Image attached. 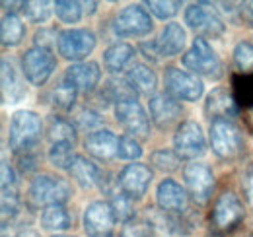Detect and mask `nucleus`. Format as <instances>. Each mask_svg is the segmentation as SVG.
<instances>
[{
	"mask_svg": "<svg viewBox=\"0 0 253 237\" xmlns=\"http://www.w3.org/2000/svg\"><path fill=\"white\" fill-rule=\"evenodd\" d=\"M146 8L160 20H168L179 12L181 2H156V0H152V2H146Z\"/></svg>",
	"mask_w": 253,
	"mask_h": 237,
	"instance_id": "38",
	"label": "nucleus"
},
{
	"mask_svg": "<svg viewBox=\"0 0 253 237\" xmlns=\"http://www.w3.org/2000/svg\"><path fill=\"white\" fill-rule=\"evenodd\" d=\"M244 218V202L236 193H222L212 208V226L220 232H232Z\"/></svg>",
	"mask_w": 253,
	"mask_h": 237,
	"instance_id": "14",
	"label": "nucleus"
},
{
	"mask_svg": "<svg viewBox=\"0 0 253 237\" xmlns=\"http://www.w3.org/2000/svg\"><path fill=\"white\" fill-rule=\"evenodd\" d=\"M211 148L220 159H236L244 150V136L230 118L211 120Z\"/></svg>",
	"mask_w": 253,
	"mask_h": 237,
	"instance_id": "2",
	"label": "nucleus"
},
{
	"mask_svg": "<svg viewBox=\"0 0 253 237\" xmlns=\"http://www.w3.org/2000/svg\"><path fill=\"white\" fill-rule=\"evenodd\" d=\"M53 39L59 41V35H55L53 30H41L35 33V47H43V49H51Z\"/></svg>",
	"mask_w": 253,
	"mask_h": 237,
	"instance_id": "41",
	"label": "nucleus"
},
{
	"mask_svg": "<svg viewBox=\"0 0 253 237\" xmlns=\"http://www.w3.org/2000/svg\"><path fill=\"white\" fill-rule=\"evenodd\" d=\"M121 159H128V161H132V159H138L140 156H142V148H140V142L136 140V138H132V136H121L119 138V154H117Z\"/></svg>",
	"mask_w": 253,
	"mask_h": 237,
	"instance_id": "36",
	"label": "nucleus"
},
{
	"mask_svg": "<svg viewBox=\"0 0 253 237\" xmlns=\"http://www.w3.org/2000/svg\"><path fill=\"white\" fill-rule=\"evenodd\" d=\"M76 89H72L68 84H59L57 88L53 89V93H51V103L57 107V109H61V111H70L72 107H74V101H76Z\"/></svg>",
	"mask_w": 253,
	"mask_h": 237,
	"instance_id": "34",
	"label": "nucleus"
},
{
	"mask_svg": "<svg viewBox=\"0 0 253 237\" xmlns=\"http://www.w3.org/2000/svg\"><path fill=\"white\" fill-rule=\"evenodd\" d=\"M72 195L68 181L55 175H37L30 185V198L35 204L51 206V204H64Z\"/></svg>",
	"mask_w": 253,
	"mask_h": 237,
	"instance_id": "7",
	"label": "nucleus"
},
{
	"mask_svg": "<svg viewBox=\"0 0 253 237\" xmlns=\"http://www.w3.org/2000/svg\"><path fill=\"white\" fill-rule=\"evenodd\" d=\"M22 14L32 24H45L51 16V4L49 2H24Z\"/></svg>",
	"mask_w": 253,
	"mask_h": 237,
	"instance_id": "33",
	"label": "nucleus"
},
{
	"mask_svg": "<svg viewBox=\"0 0 253 237\" xmlns=\"http://www.w3.org/2000/svg\"><path fill=\"white\" fill-rule=\"evenodd\" d=\"M16 189V173L8 161H2V191Z\"/></svg>",
	"mask_w": 253,
	"mask_h": 237,
	"instance_id": "42",
	"label": "nucleus"
},
{
	"mask_svg": "<svg viewBox=\"0 0 253 237\" xmlns=\"http://www.w3.org/2000/svg\"><path fill=\"white\" fill-rule=\"evenodd\" d=\"M84 148L97 161H109L119 154V138L107 128H97L86 136Z\"/></svg>",
	"mask_w": 253,
	"mask_h": 237,
	"instance_id": "18",
	"label": "nucleus"
},
{
	"mask_svg": "<svg viewBox=\"0 0 253 237\" xmlns=\"http://www.w3.org/2000/svg\"><path fill=\"white\" fill-rule=\"evenodd\" d=\"M57 49L63 59L82 60L95 49V35L90 30H80V28L64 30L59 33Z\"/></svg>",
	"mask_w": 253,
	"mask_h": 237,
	"instance_id": "11",
	"label": "nucleus"
},
{
	"mask_svg": "<svg viewBox=\"0 0 253 237\" xmlns=\"http://www.w3.org/2000/svg\"><path fill=\"white\" fill-rule=\"evenodd\" d=\"M150 181H152V171L148 165L144 163H128L121 169L117 183H119V189L125 193L126 197H130L132 200L134 198H142L150 187Z\"/></svg>",
	"mask_w": 253,
	"mask_h": 237,
	"instance_id": "15",
	"label": "nucleus"
},
{
	"mask_svg": "<svg viewBox=\"0 0 253 237\" xmlns=\"http://www.w3.org/2000/svg\"><path fill=\"white\" fill-rule=\"evenodd\" d=\"M187 198V191L173 179H164L156 189V202L164 212H183Z\"/></svg>",
	"mask_w": 253,
	"mask_h": 237,
	"instance_id": "19",
	"label": "nucleus"
},
{
	"mask_svg": "<svg viewBox=\"0 0 253 237\" xmlns=\"http://www.w3.org/2000/svg\"><path fill=\"white\" fill-rule=\"evenodd\" d=\"M205 113L212 118H230L238 115V105L234 101V97L222 88L212 89L207 97V103H205Z\"/></svg>",
	"mask_w": 253,
	"mask_h": 237,
	"instance_id": "20",
	"label": "nucleus"
},
{
	"mask_svg": "<svg viewBox=\"0 0 253 237\" xmlns=\"http://www.w3.org/2000/svg\"><path fill=\"white\" fill-rule=\"evenodd\" d=\"M76 122H78L80 128H84V130H92V132H94L95 126L101 124V117H99V113H95V111H92V109H84V111L78 113Z\"/></svg>",
	"mask_w": 253,
	"mask_h": 237,
	"instance_id": "40",
	"label": "nucleus"
},
{
	"mask_svg": "<svg viewBox=\"0 0 253 237\" xmlns=\"http://www.w3.org/2000/svg\"><path fill=\"white\" fill-rule=\"evenodd\" d=\"M99 78H101V70L97 62H76L66 68L63 82L76 91L88 93L95 89V86L99 84Z\"/></svg>",
	"mask_w": 253,
	"mask_h": 237,
	"instance_id": "16",
	"label": "nucleus"
},
{
	"mask_svg": "<svg viewBox=\"0 0 253 237\" xmlns=\"http://www.w3.org/2000/svg\"><path fill=\"white\" fill-rule=\"evenodd\" d=\"M125 80L128 88L138 95H150V93H154V89L158 86L156 72L146 64H132L126 72Z\"/></svg>",
	"mask_w": 253,
	"mask_h": 237,
	"instance_id": "22",
	"label": "nucleus"
},
{
	"mask_svg": "<svg viewBox=\"0 0 253 237\" xmlns=\"http://www.w3.org/2000/svg\"><path fill=\"white\" fill-rule=\"evenodd\" d=\"M107 202H109V206L113 210V216H115L117 222L128 224V222L134 220V204H132V198L126 197L121 189H117V191L111 195V198H109Z\"/></svg>",
	"mask_w": 253,
	"mask_h": 237,
	"instance_id": "28",
	"label": "nucleus"
},
{
	"mask_svg": "<svg viewBox=\"0 0 253 237\" xmlns=\"http://www.w3.org/2000/svg\"><path fill=\"white\" fill-rule=\"evenodd\" d=\"M55 8V14L57 18L64 22V24H78L82 20V14H84V8L80 2H66V0H59L53 4Z\"/></svg>",
	"mask_w": 253,
	"mask_h": 237,
	"instance_id": "31",
	"label": "nucleus"
},
{
	"mask_svg": "<svg viewBox=\"0 0 253 237\" xmlns=\"http://www.w3.org/2000/svg\"><path fill=\"white\" fill-rule=\"evenodd\" d=\"M183 179L187 185V191L195 202L205 204L214 191V175L212 169L207 163H187L183 169Z\"/></svg>",
	"mask_w": 253,
	"mask_h": 237,
	"instance_id": "13",
	"label": "nucleus"
},
{
	"mask_svg": "<svg viewBox=\"0 0 253 237\" xmlns=\"http://www.w3.org/2000/svg\"><path fill=\"white\" fill-rule=\"evenodd\" d=\"M134 59V47L128 43H113L103 53V66L107 72L117 74L125 70L126 64Z\"/></svg>",
	"mask_w": 253,
	"mask_h": 237,
	"instance_id": "24",
	"label": "nucleus"
},
{
	"mask_svg": "<svg viewBox=\"0 0 253 237\" xmlns=\"http://www.w3.org/2000/svg\"><path fill=\"white\" fill-rule=\"evenodd\" d=\"M240 18L248 28H253V2H244L240 6Z\"/></svg>",
	"mask_w": 253,
	"mask_h": 237,
	"instance_id": "45",
	"label": "nucleus"
},
{
	"mask_svg": "<svg viewBox=\"0 0 253 237\" xmlns=\"http://www.w3.org/2000/svg\"><path fill=\"white\" fill-rule=\"evenodd\" d=\"M183 66L195 76H205L211 80H218L222 76V62L218 55L212 51L207 39L197 37L189 47V51L183 55Z\"/></svg>",
	"mask_w": 253,
	"mask_h": 237,
	"instance_id": "3",
	"label": "nucleus"
},
{
	"mask_svg": "<svg viewBox=\"0 0 253 237\" xmlns=\"http://www.w3.org/2000/svg\"><path fill=\"white\" fill-rule=\"evenodd\" d=\"M53 237H72V236H53Z\"/></svg>",
	"mask_w": 253,
	"mask_h": 237,
	"instance_id": "47",
	"label": "nucleus"
},
{
	"mask_svg": "<svg viewBox=\"0 0 253 237\" xmlns=\"http://www.w3.org/2000/svg\"><path fill=\"white\" fill-rule=\"evenodd\" d=\"M68 173L82 189H94L97 185H101V179H103V171L84 156H76Z\"/></svg>",
	"mask_w": 253,
	"mask_h": 237,
	"instance_id": "23",
	"label": "nucleus"
},
{
	"mask_svg": "<svg viewBox=\"0 0 253 237\" xmlns=\"http://www.w3.org/2000/svg\"><path fill=\"white\" fill-rule=\"evenodd\" d=\"M26 95V88L22 86L14 64L4 59L2 60V99L4 103H18Z\"/></svg>",
	"mask_w": 253,
	"mask_h": 237,
	"instance_id": "26",
	"label": "nucleus"
},
{
	"mask_svg": "<svg viewBox=\"0 0 253 237\" xmlns=\"http://www.w3.org/2000/svg\"><path fill=\"white\" fill-rule=\"evenodd\" d=\"M101 97H105L107 101H113V103L117 105V103L123 101V99L134 97V91L128 88L126 80H109V82L103 86Z\"/></svg>",
	"mask_w": 253,
	"mask_h": 237,
	"instance_id": "32",
	"label": "nucleus"
},
{
	"mask_svg": "<svg viewBox=\"0 0 253 237\" xmlns=\"http://www.w3.org/2000/svg\"><path fill=\"white\" fill-rule=\"evenodd\" d=\"M115 118L117 122L125 128V132H128V136L132 138H148L150 134V118L146 115V111L142 109V105L130 97V99H123L115 105Z\"/></svg>",
	"mask_w": 253,
	"mask_h": 237,
	"instance_id": "9",
	"label": "nucleus"
},
{
	"mask_svg": "<svg viewBox=\"0 0 253 237\" xmlns=\"http://www.w3.org/2000/svg\"><path fill=\"white\" fill-rule=\"evenodd\" d=\"M41 132H43V124H41L39 115L28 109H20L10 118L8 148L18 156L28 154L41 140Z\"/></svg>",
	"mask_w": 253,
	"mask_h": 237,
	"instance_id": "1",
	"label": "nucleus"
},
{
	"mask_svg": "<svg viewBox=\"0 0 253 237\" xmlns=\"http://www.w3.org/2000/svg\"><path fill=\"white\" fill-rule=\"evenodd\" d=\"M148 113L150 120L160 126V128H168L169 124H173L177 118L181 117V105L175 97H171L169 93H154L148 101Z\"/></svg>",
	"mask_w": 253,
	"mask_h": 237,
	"instance_id": "17",
	"label": "nucleus"
},
{
	"mask_svg": "<svg viewBox=\"0 0 253 237\" xmlns=\"http://www.w3.org/2000/svg\"><path fill=\"white\" fill-rule=\"evenodd\" d=\"M242 187H244V195H246L248 202L253 206V167L250 171H246V175L242 179Z\"/></svg>",
	"mask_w": 253,
	"mask_h": 237,
	"instance_id": "44",
	"label": "nucleus"
},
{
	"mask_svg": "<svg viewBox=\"0 0 253 237\" xmlns=\"http://www.w3.org/2000/svg\"><path fill=\"white\" fill-rule=\"evenodd\" d=\"M121 237H152V224H148L146 220H132L123 226Z\"/></svg>",
	"mask_w": 253,
	"mask_h": 237,
	"instance_id": "39",
	"label": "nucleus"
},
{
	"mask_svg": "<svg viewBox=\"0 0 253 237\" xmlns=\"http://www.w3.org/2000/svg\"><path fill=\"white\" fill-rule=\"evenodd\" d=\"M0 37H2V45L4 47H16L22 43V39L26 37V26L24 20L10 12L2 18V26H0Z\"/></svg>",
	"mask_w": 253,
	"mask_h": 237,
	"instance_id": "27",
	"label": "nucleus"
},
{
	"mask_svg": "<svg viewBox=\"0 0 253 237\" xmlns=\"http://www.w3.org/2000/svg\"><path fill=\"white\" fill-rule=\"evenodd\" d=\"M164 86L166 93H169L177 101H199L205 93V84L199 76L173 66L166 70Z\"/></svg>",
	"mask_w": 253,
	"mask_h": 237,
	"instance_id": "6",
	"label": "nucleus"
},
{
	"mask_svg": "<svg viewBox=\"0 0 253 237\" xmlns=\"http://www.w3.org/2000/svg\"><path fill=\"white\" fill-rule=\"evenodd\" d=\"M57 59L51 49L32 47L22 57V72L32 86H43L55 72Z\"/></svg>",
	"mask_w": 253,
	"mask_h": 237,
	"instance_id": "5",
	"label": "nucleus"
},
{
	"mask_svg": "<svg viewBox=\"0 0 253 237\" xmlns=\"http://www.w3.org/2000/svg\"><path fill=\"white\" fill-rule=\"evenodd\" d=\"M115 216L107 200H94L84 210L82 226L88 237H109L115 226Z\"/></svg>",
	"mask_w": 253,
	"mask_h": 237,
	"instance_id": "12",
	"label": "nucleus"
},
{
	"mask_svg": "<svg viewBox=\"0 0 253 237\" xmlns=\"http://www.w3.org/2000/svg\"><path fill=\"white\" fill-rule=\"evenodd\" d=\"M185 24L187 28L203 35L209 39H218L224 35L226 26L224 20L220 18V14L211 6V4H191L189 8L185 10Z\"/></svg>",
	"mask_w": 253,
	"mask_h": 237,
	"instance_id": "4",
	"label": "nucleus"
},
{
	"mask_svg": "<svg viewBox=\"0 0 253 237\" xmlns=\"http://www.w3.org/2000/svg\"><path fill=\"white\" fill-rule=\"evenodd\" d=\"M18 237H39V234H37V232H33V230H28V232H22Z\"/></svg>",
	"mask_w": 253,
	"mask_h": 237,
	"instance_id": "46",
	"label": "nucleus"
},
{
	"mask_svg": "<svg viewBox=\"0 0 253 237\" xmlns=\"http://www.w3.org/2000/svg\"><path fill=\"white\" fill-rule=\"evenodd\" d=\"M234 62L238 66V70L242 72H250L253 70V45L248 41H242L236 45L234 49Z\"/></svg>",
	"mask_w": 253,
	"mask_h": 237,
	"instance_id": "35",
	"label": "nucleus"
},
{
	"mask_svg": "<svg viewBox=\"0 0 253 237\" xmlns=\"http://www.w3.org/2000/svg\"><path fill=\"white\" fill-rule=\"evenodd\" d=\"M41 228L47 232H66L72 228V216L64 204H51L41 212Z\"/></svg>",
	"mask_w": 253,
	"mask_h": 237,
	"instance_id": "25",
	"label": "nucleus"
},
{
	"mask_svg": "<svg viewBox=\"0 0 253 237\" xmlns=\"http://www.w3.org/2000/svg\"><path fill=\"white\" fill-rule=\"evenodd\" d=\"M150 159H152V163L158 169H162V171H173V169H177V161H179L177 154L175 152H169V150H156L150 156Z\"/></svg>",
	"mask_w": 253,
	"mask_h": 237,
	"instance_id": "37",
	"label": "nucleus"
},
{
	"mask_svg": "<svg viewBox=\"0 0 253 237\" xmlns=\"http://www.w3.org/2000/svg\"><path fill=\"white\" fill-rule=\"evenodd\" d=\"M152 31V20L146 8L130 4L123 8L113 20V33L117 37H144Z\"/></svg>",
	"mask_w": 253,
	"mask_h": 237,
	"instance_id": "8",
	"label": "nucleus"
},
{
	"mask_svg": "<svg viewBox=\"0 0 253 237\" xmlns=\"http://www.w3.org/2000/svg\"><path fill=\"white\" fill-rule=\"evenodd\" d=\"M49 140L51 144L55 142H76V128L72 126L70 120L63 117H53L49 122Z\"/></svg>",
	"mask_w": 253,
	"mask_h": 237,
	"instance_id": "30",
	"label": "nucleus"
},
{
	"mask_svg": "<svg viewBox=\"0 0 253 237\" xmlns=\"http://www.w3.org/2000/svg\"><path fill=\"white\" fill-rule=\"evenodd\" d=\"M173 152L179 159H197L207 152L205 132L199 122L185 120L177 126L173 136Z\"/></svg>",
	"mask_w": 253,
	"mask_h": 237,
	"instance_id": "10",
	"label": "nucleus"
},
{
	"mask_svg": "<svg viewBox=\"0 0 253 237\" xmlns=\"http://www.w3.org/2000/svg\"><path fill=\"white\" fill-rule=\"evenodd\" d=\"M252 237H253V236H252Z\"/></svg>",
	"mask_w": 253,
	"mask_h": 237,
	"instance_id": "48",
	"label": "nucleus"
},
{
	"mask_svg": "<svg viewBox=\"0 0 253 237\" xmlns=\"http://www.w3.org/2000/svg\"><path fill=\"white\" fill-rule=\"evenodd\" d=\"M185 41H187L185 30L177 22L166 24L164 30L160 31V37L156 39L162 57H175V55H179L183 51V47H185Z\"/></svg>",
	"mask_w": 253,
	"mask_h": 237,
	"instance_id": "21",
	"label": "nucleus"
},
{
	"mask_svg": "<svg viewBox=\"0 0 253 237\" xmlns=\"http://www.w3.org/2000/svg\"><path fill=\"white\" fill-rule=\"evenodd\" d=\"M140 51H142V55L146 57L148 60H160V49H158V43L156 41H150V43H142L140 45Z\"/></svg>",
	"mask_w": 253,
	"mask_h": 237,
	"instance_id": "43",
	"label": "nucleus"
},
{
	"mask_svg": "<svg viewBox=\"0 0 253 237\" xmlns=\"http://www.w3.org/2000/svg\"><path fill=\"white\" fill-rule=\"evenodd\" d=\"M47 158H49V161H51L55 167L68 171L70 165H72L74 159H76L74 144H72V142H55V144H51Z\"/></svg>",
	"mask_w": 253,
	"mask_h": 237,
	"instance_id": "29",
	"label": "nucleus"
}]
</instances>
